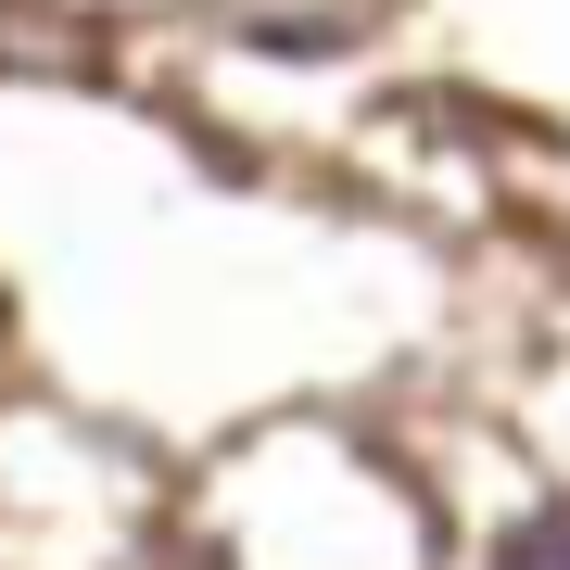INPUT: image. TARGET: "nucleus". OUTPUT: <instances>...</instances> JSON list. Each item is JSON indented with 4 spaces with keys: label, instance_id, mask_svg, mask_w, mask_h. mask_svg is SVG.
<instances>
[{
    "label": "nucleus",
    "instance_id": "nucleus-1",
    "mask_svg": "<svg viewBox=\"0 0 570 570\" xmlns=\"http://www.w3.org/2000/svg\"><path fill=\"white\" fill-rule=\"evenodd\" d=\"M494 570H570V520H532V532H520V546L494 558Z\"/></svg>",
    "mask_w": 570,
    "mask_h": 570
}]
</instances>
